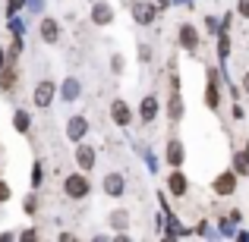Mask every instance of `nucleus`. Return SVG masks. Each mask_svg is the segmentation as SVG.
Masks as SVG:
<instances>
[{
	"instance_id": "13",
	"label": "nucleus",
	"mask_w": 249,
	"mask_h": 242,
	"mask_svg": "<svg viewBox=\"0 0 249 242\" xmlns=\"http://www.w3.org/2000/svg\"><path fill=\"white\" fill-rule=\"evenodd\" d=\"M0 85H3V91H10L13 85H16V69H13V66L0 69Z\"/></svg>"
},
{
	"instance_id": "26",
	"label": "nucleus",
	"mask_w": 249,
	"mask_h": 242,
	"mask_svg": "<svg viewBox=\"0 0 249 242\" xmlns=\"http://www.w3.org/2000/svg\"><path fill=\"white\" fill-rule=\"evenodd\" d=\"M243 88H246V95H249V73L243 76Z\"/></svg>"
},
{
	"instance_id": "17",
	"label": "nucleus",
	"mask_w": 249,
	"mask_h": 242,
	"mask_svg": "<svg viewBox=\"0 0 249 242\" xmlns=\"http://www.w3.org/2000/svg\"><path fill=\"white\" fill-rule=\"evenodd\" d=\"M167 161L170 163H180L183 161V145H180V142H170V145H167Z\"/></svg>"
},
{
	"instance_id": "20",
	"label": "nucleus",
	"mask_w": 249,
	"mask_h": 242,
	"mask_svg": "<svg viewBox=\"0 0 249 242\" xmlns=\"http://www.w3.org/2000/svg\"><path fill=\"white\" fill-rule=\"evenodd\" d=\"M41 182V163H35V170H32V186H38Z\"/></svg>"
},
{
	"instance_id": "3",
	"label": "nucleus",
	"mask_w": 249,
	"mask_h": 242,
	"mask_svg": "<svg viewBox=\"0 0 249 242\" xmlns=\"http://www.w3.org/2000/svg\"><path fill=\"white\" fill-rule=\"evenodd\" d=\"M110 116H114L117 126H126V123L133 120V113H129V107L123 101H114V104H110Z\"/></svg>"
},
{
	"instance_id": "16",
	"label": "nucleus",
	"mask_w": 249,
	"mask_h": 242,
	"mask_svg": "<svg viewBox=\"0 0 249 242\" xmlns=\"http://www.w3.org/2000/svg\"><path fill=\"white\" fill-rule=\"evenodd\" d=\"M170 192H174V195L186 192V179H183V173H170Z\"/></svg>"
},
{
	"instance_id": "19",
	"label": "nucleus",
	"mask_w": 249,
	"mask_h": 242,
	"mask_svg": "<svg viewBox=\"0 0 249 242\" xmlns=\"http://www.w3.org/2000/svg\"><path fill=\"white\" fill-rule=\"evenodd\" d=\"M110 224H114V226H126V214H114V217H110Z\"/></svg>"
},
{
	"instance_id": "5",
	"label": "nucleus",
	"mask_w": 249,
	"mask_h": 242,
	"mask_svg": "<svg viewBox=\"0 0 249 242\" xmlns=\"http://www.w3.org/2000/svg\"><path fill=\"white\" fill-rule=\"evenodd\" d=\"M76 163H79L82 170H91L95 167V151H91L89 145H79L76 148Z\"/></svg>"
},
{
	"instance_id": "11",
	"label": "nucleus",
	"mask_w": 249,
	"mask_h": 242,
	"mask_svg": "<svg viewBox=\"0 0 249 242\" xmlns=\"http://www.w3.org/2000/svg\"><path fill=\"white\" fill-rule=\"evenodd\" d=\"M104 192H107V195H120V192H123V179H120V173H110L107 179H104Z\"/></svg>"
},
{
	"instance_id": "21",
	"label": "nucleus",
	"mask_w": 249,
	"mask_h": 242,
	"mask_svg": "<svg viewBox=\"0 0 249 242\" xmlns=\"http://www.w3.org/2000/svg\"><path fill=\"white\" fill-rule=\"evenodd\" d=\"M10 198V186H6V182H0V201H6Z\"/></svg>"
},
{
	"instance_id": "1",
	"label": "nucleus",
	"mask_w": 249,
	"mask_h": 242,
	"mask_svg": "<svg viewBox=\"0 0 249 242\" xmlns=\"http://www.w3.org/2000/svg\"><path fill=\"white\" fill-rule=\"evenodd\" d=\"M63 192H67L70 198H85V195H89V179H85L82 173L67 176V182H63Z\"/></svg>"
},
{
	"instance_id": "18",
	"label": "nucleus",
	"mask_w": 249,
	"mask_h": 242,
	"mask_svg": "<svg viewBox=\"0 0 249 242\" xmlns=\"http://www.w3.org/2000/svg\"><path fill=\"white\" fill-rule=\"evenodd\" d=\"M208 104H212V107H218V88H214V82L208 85Z\"/></svg>"
},
{
	"instance_id": "10",
	"label": "nucleus",
	"mask_w": 249,
	"mask_h": 242,
	"mask_svg": "<svg viewBox=\"0 0 249 242\" xmlns=\"http://www.w3.org/2000/svg\"><path fill=\"white\" fill-rule=\"evenodd\" d=\"M133 16H136V22H152V16H155V10L152 6H145V3H133Z\"/></svg>"
},
{
	"instance_id": "14",
	"label": "nucleus",
	"mask_w": 249,
	"mask_h": 242,
	"mask_svg": "<svg viewBox=\"0 0 249 242\" xmlns=\"http://www.w3.org/2000/svg\"><path fill=\"white\" fill-rule=\"evenodd\" d=\"M13 126H16L19 132H29V126H32V116L25 113V110H16V116H13Z\"/></svg>"
},
{
	"instance_id": "9",
	"label": "nucleus",
	"mask_w": 249,
	"mask_h": 242,
	"mask_svg": "<svg viewBox=\"0 0 249 242\" xmlns=\"http://www.w3.org/2000/svg\"><path fill=\"white\" fill-rule=\"evenodd\" d=\"M233 186H237V182H233V173H221L218 179H214V192L218 195H231Z\"/></svg>"
},
{
	"instance_id": "22",
	"label": "nucleus",
	"mask_w": 249,
	"mask_h": 242,
	"mask_svg": "<svg viewBox=\"0 0 249 242\" xmlns=\"http://www.w3.org/2000/svg\"><path fill=\"white\" fill-rule=\"evenodd\" d=\"M35 208H38V201H35V198H32V195H29V198H25V211H29V214H32V211H35Z\"/></svg>"
},
{
	"instance_id": "15",
	"label": "nucleus",
	"mask_w": 249,
	"mask_h": 242,
	"mask_svg": "<svg viewBox=\"0 0 249 242\" xmlns=\"http://www.w3.org/2000/svg\"><path fill=\"white\" fill-rule=\"evenodd\" d=\"M76 95H79V82L67 79V82H63V101H76Z\"/></svg>"
},
{
	"instance_id": "25",
	"label": "nucleus",
	"mask_w": 249,
	"mask_h": 242,
	"mask_svg": "<svg viewBox=\"0 0 249 242\" xmlns=\"http://www.w3.org/2000/svg\"><path fill=\"white\" fill-rule=\"evenodd\" d=\"M6 66V54H3V48H0V69Z\"/></svg>"
},
{
	"instance_id": "2",
	"label": "nucleus",
	"mask_w": 249,
	"mask_h": 242,
	"mask_svg": "<svg viewBox=\"0 0 249 242\" xmlns=\"http://www.w3.org/2000/svg\"><path fill=\"white\" fill-rule=\"evenodd\" d=\"M54 91H57L54 82H48V79L38 82V88H35V104H38V107H48V104L54 101Z\"/></svg>"
},
{
	"instance_id": "24",
	"label": "nucleus",
	"mask_w": 249,
	"mask_h": 242,
	"mask_svg": "<svg viewBox=\"0 0 249 242\" xmlns=\"http://www.w3.org/2000/svg\"><path fill=\"white\" fill-rule=\"evenodd\" d=\"M240 13H243V16H249V0H240Z\"/></svg>"
},
{
	"instance_id": "4",
	"label": "nucleus",
	"mask_w": 249,
	"mask_h": 242,
	"mask_svg": "<svg viewBox=\"0 0 249 242\" xmlns=\"http://www.w3.org/2000/svg\"><path fill=\"white\" fill-rule=\"evenodd\" d=\"M180 44L186 50H196V48H199V32H196L193 25H183V29H180Z\"/></svg>"
},
{
	"instance_id": "12",
	"label": "nucleus",
	"mask_w": 249,
	"mask_h": 242,
	"mask_svg": "<svg viewBox=\"0 0 249 242\" xmlns=\"http://www.w3.org/2000/svg\"><path fill=\"white\" fill-rule=\"evenodd\" d=\"M139 113H142V120H145V123L155 120V113H158V104H155V97H145V101H142Z\"/></svg>"
},
{
	"instance_id": "8",
	"label": "nucleus",
	"mask_w": 249,
	"mask_h": 242,
	"mask_svg": "<svg viewBox=\"0 0 249 242\" xmlns=\"http://www.w3.org/2000/svg\"><path fill=\"white\" fill-rule=\"evenodd\" d=\"M41 38H44L48 44H54L57 38H60V25H57L54 19H44V22H41Z\"/></svg>"
},
{
	"instance_id": "7",
	"label": "nucleus",
	"mask_w": 249,
	"mask_h": 242,
	"mask_svg": "<svg viewBox=\"0 0 249 242\" xmlns=\"http://www.w3.org/2000/svg\"><path fill=\"white\" fill-rule=\"evenodd\" d=\"M85 129H89V123H85L82 116H73V120H70V126H67V135L73 142H79L82 135H85Z\"/></svg>"
},
{
	"instance_id": "6",
	"label": "nucleus",
	"mask_w": 249,
	"mask_h": 242,
	"mask_svg": "<svg viewBox=\"0 0 249 242\" xmlns=\"http://www.w3.org/2000/svg\"><path fill=\"white\" fill-rule=\"evenodd\" d=\"M91 19H95L98 25H107V22H114V10H110L107 3H95V10H91Z\"/></svg>"
},
{
	"instance_id": "23",
	"label": "nucleus",
	"mask_w": 249,
	"mask_h": 242,
	"mask_svg": "<svg viewBox=\"0 0 249 242\" xmlns=\"http://www.w3.org/2000/svg\"><path fill=\"white\" fill-rule=\"evenodd\" d=\"M246 167H249V163H246L243 154H240V158H237V170H240V173H246Z\"/></svg>"
}]
</instances>
